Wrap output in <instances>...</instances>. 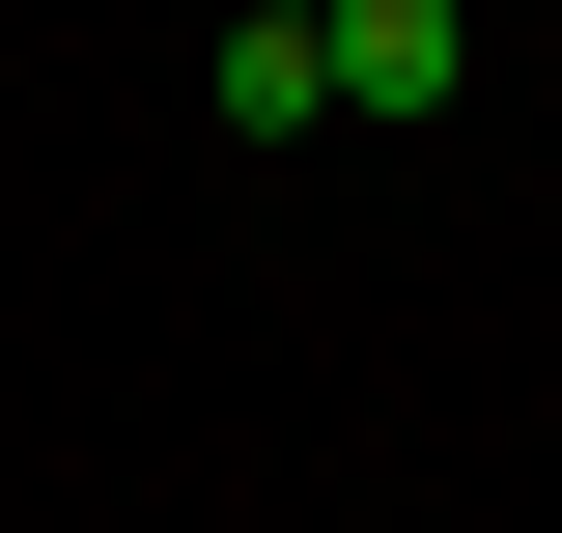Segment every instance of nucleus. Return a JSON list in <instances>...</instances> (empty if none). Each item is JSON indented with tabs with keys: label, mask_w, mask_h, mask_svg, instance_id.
Wrapping results in <instances>:
<instances>
[{
	"label": "nucleus",
	"mask_w": 562,
	"mask_h": 533,
	"mask_svg": "<svg viewBox=\"0 0 562 533\" xmlns=\"http://www.w3.org/2000/svg\"><path fill=\"white\" fill-rule=\"evenodd\" d=\"M225 29H338V0H225Z\"/></svg>",
	"instance_id": "obj_3"
},
{
	"label": "nucleus",
	"mask_w": 562,
	"mask_h": 533,
	"mask_svg": "<svg viewBox=\"0 0 562 533\" xmlns=\"http://www.w3.org/2000/svg\"><path fill=\"white\" fill-rule=\"evenodd\" d=\"M450 84H479L450 0H338V113H450Z\"/></svg>",
	"instance_id": "obj_1"
},
{
	"label": "nucleus",
	"mask_w": 562,
	"mask_h": 533,
	"mask_svg": "<svg viewBox=\"0 0 562 533\" xmlns=\"http://www.w3.org/2000/svg\"><path fill=\"white\" fill-rule=\"evenodd\" d=\"M198 113H225V140H338V29H225Z\"/></svg>",
	"instance_id": "obj_2"
}]
</instances>
